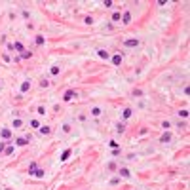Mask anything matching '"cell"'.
Returning <instances> with one entry per match:
<instances>
[{
	"instance_id": "obj_30",
	"label": "cell",
	"mask_w": 190,
	"mask_h": 190,
	"mask_svg": "<svg viewBox=\"0 0 190 190\" xmlns=\"http://www.w3.org/2000/svg\"><path fill=\"white\" fill-rule=\"evenodd\" d=\"M40 86H42V87H48V86H50V82H48V80H42Z\"/></svg>"
},
{
	"instance_id": "obj_9",
	"label": "cell",
	"mask_w": 190,
	"mask_h": 190,
	"mask_svg": "<svg viewBox=\"0 0 190 190\" xmlns=\"http://www.w3.org/2000/svg\"><path fill=\"white\" fill-rule=\"evenodd\" d=\"M40 133H42V135H50V133H51V128H50V125H42V128H40Z\"/></svg>"
},
{
	"instance_id": "obj_11",
	"label": "cell",
	"mask_w": 190,
	"mask_h": 190,
	"mask_svg": "<svg viewBox=\"0 0 190 190\" xmlns=\"http://www.w3.org/2000/svg\"><path fill=\"white\" fill-rule=\"evenodd\" d=\"M131 112H133L131 108H124V112H122V118H124V120H128L129 116H131Z\"/></svg>"
},
{
	"instance_id": "obj_3",
	"label": "cell",
	"mask_w": 190,
	"mask_h": 190,
	"mask_svg": "<svg viewBox=\"0 0 190 190\" xmlns=\"http://www.w3.org/2000/svg\"><path fill=\"white\" fill-rule=\"evenodd\" d=\"M97 55H99L101 59H108V57H110V53L106 51V50H103V48H101V50H97Z\"/></svg>"
},
{
	"instance_id": "obj_29",
	"label": "cell",
	"mask_w": 190,
	"mask_h": 190,
	"mask_svg": "<svg viewBox=\"0 0 190 190\" xmlns=\"http://www.w3.org/2000/svg\"><path fill=\"white\" fill-rule=\"evenodd\" d=\"M4 152H6V154H12V152H13V144H10V147L4 150Z\"/></svg>"
},
{
	"instance_id": "obj_23",
	"label": "cell",
	"mask_w": 190,
	"mask_h": 190,
	"mask_svg": "<svg viewBox=\"0 0 190 190\" xmlns=\"http://www.w3.org/2000/svg\"><path fill=\"white\" fill-rule=\"evenodd\" d=\"M69 156H70V150H65V152H63V156H61V160H63V162H65V160L69 158Z\"/></svg>"
},
{
	"instance_id": "obj_12",
	"label": "cell",
	"mask_w": 190,
	"mask_h": 190,
	"mask_svg": "<svg viewBox=\"0 0 190 190\" xmlns=\"http://www.w3.org/2000/svg\"><path fill=\"white\" fill-rule=\"evenodd\" d=\"M12 125H13L15 129H19V128L23 125V120H21V118H15V120H13V124H12Z\"/></svg>"
},
{
	"instance_id": "obj_17",
	"label": "cell",
	"mask_w": 190,
	"mask_h": 190,
	"mask_svg": "<svg viewBox=\"0 0 190 190\" xmlns=\"http://www.w3.org/2000/svg\"><path fill=\"white\" fill-rule=\"evenodd\" d=\"M120 19H122V13L120 12H114L112 13V21H120Z\"/></svg>"
},
{
	"instance_id": "obj_8",
	"label": "cell",
	"mask_w": 190,
	"mask_h": 190,
	"mask_svg": "<svg viewBox=\"0 0 190 190\" xmlns=\"http://www.w3.org/2000/svg\"><path fill=\"white\" fill-rule=\"evenodd\" d=\"M27 143H29V141H27L25 137H19V139H15V144H17V147H25Z\"/></svg>"
},
{
	"instance_id": "obj_2",
	"label": "cell",
	"mask_w": 190,
	"mask_h": 190,
	"mask_svg": "<svg viewBox=\"0 0 190 190\" xmlns=\"http://www.w3.org/2000/svg\"><path fill=\"white\" fill-rule=\"evenodd\" d=\"M124 46H125V48H137V46H139V40H137V38H133V40H125Z\"/></svg>"
},
{
	"instance_id": "obj_15",
	"label": "cell",
	"mask_w": 190,
	"mask_h": 190,
	"mask_svg": "<svg viewBox=\"0 0 190 190\" xmlns=\"http://www.w3.org/2000/svg\"><path fill=\"white\" fill-rule=\"evenodd\" d=\"M2 137H4V139H10V137H12V131H10L8 128H4V129H2Z\"/></svg>"
},
{
	"instance_id": "obj_5",
	"label": "cell",
	"mask_w": 190,
	"mask_h": 190,
	"mask_svg": "<svg viewBox=\"0 0 190 190\" xmlns=\"http://www.w3.org/2000/svg\"><path fill=\"white\" fill-rule=\"evenodd\" d=\"M120 177H124V179H129V177H131L129 169H125V167H120Z\"/></svg>"
},
{
	"instance_id": "obj_16",
	"label": "cell",
	"mask_w": 190,
	"mask_h": 190,
	"mask_svg": "<svg viewBox=\"0 0 190 190\" xmlns=\"http://www.w3.org/2000/svg\"><path fill=\"white\" fill-rule=\"evenodd\" d=\"M32 175H34V177H44V169H34V171H32Z\"/></svg>"
},
{
	"instance_id": "obj_20",
	"label": "cell",
	"mask_w": 190,
	"mask_h": 190,
	"mask_svg": "<svg viewBox=\"0 0 190 190\" xmlns=\"http://www.w3.org/2000/svg\"><path fill=\"white\" fill-rule=\"evenodd\" d=\"M59 72H61V69H59V67H51V74H53V76H57Z\"/></svg>"
},
{
	"instance_id": "obj_22",
	"label": "cell",
	"mask_w": 190,
	"mask_h": 190,
	"mask_svg": "<svg viewBox=\"0 0 190 190\" xmlns=\"http://www.w3.org/2000/svg\"><path fill=\"white\" fill-rule=\"evenodd\" d=\"M124 129H125L124 124H118V125H116V131H118V133H124Z\"/></svg>"
},
{
	"instance_id": "obj_13",
	"label": "cell",
	"mask_w": 190,
	"mask_h": 190,
	"mask_svg": "<svg viewBox=\"0 0 190 190\" xmlns=\"http://www.w3.org/2000/svg\"><path fill=\"white\" fill-rule=\"evenodd\" d=\"M112 63H114V65H120V63H122V53H116V55L112 57Z\"/></svg>"
},
{
	"instance_id": "obj_26",
	"label": "cell",
	"mask_w": 190,
	"mask_h": 190,
	"mask_svg": "<svg viewBox=\"0 0 190 190\" xmlns=\"http://www.w3.org/2000/svg\"><path fill=\"white\" fill-rule=\"evenodd\" d=\"M108 147L116 150V148H118V143H116V141H110V143H108Z\"/></svg>"
},
{
	"instance_id": "obj_4",
	"label": "cell",
	"mask_w": 190,
	"mask_h": 190,
	"mask_svg": "<svg viewBox=\"0 0 190 190\" xmlns=\"http://www.w3.org/2000/svg\"><path fill=\"white\" fill-rule=\"evenodd\" d=\"M89 114H91V116H95V118H97V116H101V114H103V108H101V106H93Z\"/></svg>"
},
{
	"instance_id": "obj_25",
	"label": "cell",
	"mask_w": 190,
	"mask_h": 190,
	"mask_svg": "<svg viewBox=\"0 0 190 190\" xmlns=\"http://www.w3.org/2000/svg\"><path fill=\"white\" fill-rule=\"evenodd\" d=\"M36 44H38V46H42V44H44V36L38 34V36H36Z\"/></svg>"
},
{
	"instance_id": "obj_31",
	"label": "cell",
	"mask_w": 190,
	"mask_h": 190,
	"mask_svg": "<svg viewBox=\"0 0 190 190\" xmlns=\"http://www.w3.org/2000/svg\"><path fill=\"white\" fill-rule=\"evenodd\" d=\"M4 144L6 143H0V152H4Z\"/></svg>"
},
{
	"instance_id": "obj_27",
	"label": "cell",
	"mask_w": 190,
	"mask_h": 190,
	"mask_svg": "<svg viewBox=\"0 0 190 190\" xmlns=\"http://www.w3.org/2000/svg\"><path fill=\"white\" fill-rule=\"evenodd\" d=\"M38 114L44 116V114H46V108H44V106H38Z\"/></svg>"
},
{
	"instance_id": "obj_19",
	"label": "cell",
	"mask_w": 190,
	"mask_h": 190,
	"mask_svg": "<svg viewBox=\"0 0 190 190\" xmlns=\"http://www.w3.org/2000/svg\"><path fill=\"white\" fill-rule=\"evenodd\" d=\"M63 133H70V124H63Z\"/></svg>"
},
{
	"instance_id": "obj_21",
	"label": "cell",
	"mask_w": 190,
	"mask_h": 190,
	"mask_svg": "<svg viewBox=\"0 0 190 190\" xmlns=\"http://www.w3.org/2000/svg\"><path fill=\"white\" fill-rule=\"evenodd\" d=\"M31 55H32L31 51H25V50L21 51V57H23V59H29V57H31Z\"/></svg>"
},
{
	"instance_id": "obj_1",
	"label": "cell",
	"mask_w": 190,
	"mask_h": 190,
	"mask_svg": "<svg viewBox=\"0 0 190 190\" xmlns=\"http://www.w3.org/2000/svg\"><path fill=\"white\" fill-rule=\"evenodd\" d=\"M74 95H76V93H74V89H69L65 95H63V101H65V103H70V101H72V97H74Z\"/></svg>"
},
{
	"instance_id": "obj_24",
	"label": "cell",
	"mask_w": 190,
	"mask_h": 190,
	"mask_svg": "<svg viewBox=\"0 0 190 190\" xmlns=\"http://www.w3.org/2000/svg\"><path fill=\"white\" fill-rule=\"evenodd\" d=\"M179 116H181V118H186V116H188V110H186V108H184V110H179Z\"/></svg>"
},
{
	"instance_id": "obj_6",
	"label": "cell",
	"mask_w": 190,
	"mask_h": 190,
	"mask_svg": "<svg viewBox=\"0 0 190 190\" xmlns=\"http://www.w3.org/2000/svg\"><path fill=\"white\" fill-rule=\"evenodd\" d=\"M29 89H31V82L27 80V82H23V84H21V93H27Z\"/></svg>"
},
{
	"instance_id": "obj_18",
	"label": "cell",
	"mask_w": 190,
	"mask_h": 190,
	"mask_svg": "<svg viewBox=\"0 0 190 190\" xmlns=\"http://www.w3.org/2000/svg\"><path fill=\"white\" fill-rule=\"evenodd\" d=\"M162 128H164V129H169V128H171V122H169V120H164V122H162Z\"/></svg>"
},
{
	"instance_id": "obj_7",
	"label": "cell",
	"mask_w": 190,
	"mask_h": 190,
	"mask_svg": "<svg viewBox=\"0 0 190 190\" xmlns=\"http://www.w3.org/2000/svg\"><path fill=\"white\" fill-rule=\"evenodd\" d=\"M120 21H122V23H124V25H128V23L131 21V13H129V12H125V13H124V17H122V19H120Z\"/></svg>"
},
{
	"instance_id": "obj_14",
	"label": "cell",
	"mask_w": 190,
	"mask_h": 190,
	"mask_svg": "<svg viewBox=\"0 0 190 190\" xmlns=\"http://www.w3.org/2000/svg\"><path fill=\"white\" fill-rule=\"evenodd\" d=\"M12 50H17V51H23V44H21V42H15V44H12Z\"/></svg>"
},
{
	"instance_id": "obj_10",
	"label": "cell",
	"mask_w": 190,
	"mask_h": 190,
	"mask_svg": "<svg viewBox=\"0 0 190 190\" xmlns=\"http://www.w3.org/2000/svg\"><path fill=\"white\" fill-rule=\"evenodd\" d=\"M160 141H162V143H169V141H171V133H169V131H167V133H164Z\"/></svg>"
},
{
	"instance_id": "obj_28",
	"label": "cell",
	"mask_w": 190,
	"mask_h": 190,
	"mask_svg": "<svg viewBox=\"0 0 190 190\" xmlns=\"http://www.w3.org/2000/svg\"><path fill=\"white\" fill-rule=\"evenodd\" d=\"M31 125H32V128H40V124H38V120H31Z\"/></svg>"
}]
</instances>
